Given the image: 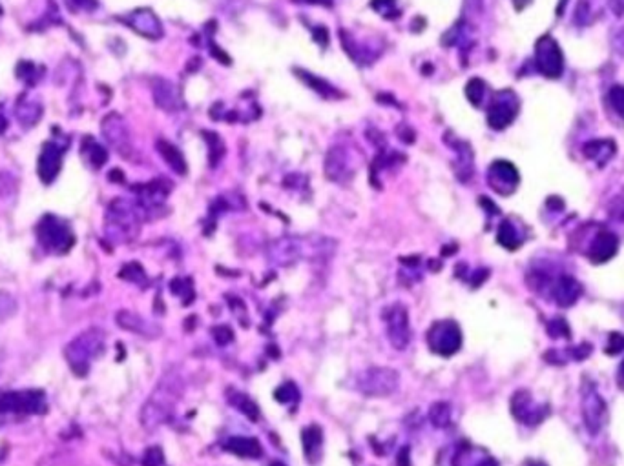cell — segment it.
I'll return each mask as SVG.
<instances>
[{
  "instance_id": "obj_22",
  "label": "cell",
  "mask_w": 624,
  "mask_h": 466,
  "mask_svg": "<svg viewBox=\"0 0 624 466\" xmlns=\"http://www.w3.org/2000/svg\"><path fill=\"white\" fill-rule=\"evenodd\" d=\"M152 93H154L155 104L165 110V112H177L183 108V99L179 95L176 84H172L166 79H155L152 86Z\"/></svg>"
},
{
  "instance_id": "obj_2",
  "label": "cell",
  "mask_w": 624,
  "mask_h": 466,
  "mask_svg": "<svg viewBox=\"0 0 624 466\" xmlns=\"http://www.w3.org/2000/svg\"><path fill=\"white\" fill-rule=\"evenodd\" d=\"M146 219L137 201L113 199L104 215V233L113 244H128L139 237L141 224Z\"/></svg>"
},
{
  "instance_id": "obj_23",
  "label": "cell",
  "mask_w": 624,
  "mask_h": 466,
  "mask_svg": "<svg viewBox=\"0 0 624 466\" xmlns=\"http://www.w3.org/2000/svg\"><path fill=\"white\" fill-rule=\"evenodd\" d=\"M223 448L230 454L240 457H246V459H259L263 456V448L259 445V441L254 437H245V435H234L223 443Z\"/></svg>"
},
{
  "instance_id": "obj_24",
  "label": "cell",
  "mask_w": 624,
  "mask_h": 466,
  "mask_svg": "<svg viewBox=\"0 0 624 466\" xmlns=\"http://www.w3.org/2000/svg\"><path fill=\"white\" fill-rule=\"evenodd\" d=\"M15 113L19 124H21L24 130H32V127L41 121V116H43L44 113V108L43 104H41V101H37V99L21 97L19 102H16Z\"/></svg>"
},
{
  "instance_id": "obj_3",
  "label": "cell",
  "mask_w": 624,
  "mask_h": 466,
  "mask_svg": "<svg viewBox=\"0 0 624 466\" xmlns=\"http://www.w3.org/2000/svg\"><path fill=\"white\" fill-rule=\"evenodd\" d=\"M329 243L331 241L323 237L309 238L285 235V237H277L268 243L267 259L277 266H292L298 260L325 255Z\"/></svg>"
},
{
  "instance_id": "obj_42",
  "label": "cell",
  "mask_w": 624,
  "mask_h": 466,
  "mask_svg": "<svg viewBox=\"0 0 624 466\" xmlns=\"http://www.w3.org/2000/svg\"><path fill=\"white\" fill-rule=\"evenodd\" d=\"M212 335L219 346H227L230 341L234 339V335H232L229 326H216V328L212 330Z\"/></svg>"
},
{
  "instance_id": "obj_7",
  "label": "cell",
  "mask_w": 624,
  "mask_h": 466,
  "mask_svg": "<svg viewBox=\"0 0 624 466\" xmlns=\"http://www.w3.org/2000/svg\"><path fill=\"white\" fill-rule=\"evenodd\" d=\"M427 346L432 354L451 357L462 346V330L454 321H437L427 330Z\"/></svg>"
},
{
  "instance_id": "obj_9",
  "label": "cell",
  "mask_w": 624,
  "mask_h": 466,
  "mask_svg": "<svg viewBox=\"0 0 624 466\" xmlns=\"http://www.w3.org/2000/svg\"><path fill=\"white\" fill-rule=\"evenodd\" d=\"M385 330H387V339L396 350H406L411 341V324H409V313L402 302L389 304L382 312Z\"/></svg>"
},
{
  "instance_id": "obj_43",
  "label": "cell",
  "mask_w": 624,
  "mask_h": 466,
  "mask_svg": "<svg viewBox=\"0 0 624 466\" xmlns=\"http://www.w3.org/2000/svg\"><path fill=\"white\" fill-rule=\"evenodd\" d=\"M163 461H165V459H163L161 448H157V446H154V448H148V452H146V457H144V463H148V465H159V463H163Z\"/></svg>"
},
{
  "instance_id": "obj_34",
  "label": "cell",
  "mask_w": 624,
  "mask_h": 466,
  "mask_svg": "<svg viewBox=\"0 0 624 466\" xmlns=\"http://www.w3.org/2000/svg\"><path fill=\"white\" fill-rule=\"evenodd\" d=\"M606 101L621 119H624V86H612L606 93Z\"/></svg>"
},
{
  "instance_id": "obj_14",
  "label": "cell",
  "mask_w": 624,
  "mask_h": 466,
  "mask_svg": "<svg viewBox=\"0 0 624 466\" xmlns=\"http://www.w3.org/2000/svg\"><path fill=\"white\" fill-rule=\"evenodd\" d=\"M66 149H68V146L60 144L59 140H46L43 144V149L38 155L37 171L44 184H51L59 177Z\"/></svg>"
},
{
  "instance_id": "obj_11",
  "label": "cell",
  "mask_w": 624,
  "mask_h": 466,
  "mask_svg": "<svg viewBox=\"0 0 624 466\" xmlns=\"http://www.w3.org/2000/svg\"><path fill=\"white\" fill-rule=\"evenodd\" d=\"M535 64L539 73L548 79H559L564 71V55L553 37L544 35L535 44Z\"/></svg>"
},
{
  "instance_id": "obj_49",
  "label": "cell",
  "mask_w": 624,
  "mask_h": 466,
  "mask_svg": "<svg viewBox=\"0 0 624 466\" xmlns=\"http://www.w3.org/2000/svg\"><path fill=\"white\" fill-rule=\"evenodd\" d=\"M2 13H4V10H2V5H0V15H2Z\"/></svg>"
},
{
  "instance_id": "obj_37",
  "label": "cell",
  "mask_w": 624,
  "mask_h": 466,
  "mask_svg": "<svg viewBox=\"0 0 624 466\" xmlns=\"http://www.w3.org/2000/svg\"><path fill=\"white\" fill-rule=\"evenodd\" d=\"M465 95L470 99L475 106H481L482 101H484L485 97V82L481 79H473L470 80V84L465 88Z\"/></svg>"
},
{
  "instance_id": "obj_15",
  "label": "cell",
  "mask_w": 624,
  "mask_h": 466,
  "mask_svg": "<svg viewBox=\"0 0 624 466\" xmlns=\"http://www.w3.org/2000/svg\"><path fill=\"white\" fill-rule=\"evenodd\" d=\"M356 168V162L345 146H334L329 149L325 157V175L329 179L345 184L352 179V173Z\"/></svg>"
},
{
  "instance_id": "obj_39",
  "label": "cell",
  "mask_w": 624,
  "mask_h": 466,
  "mask_svg": "<svg viewBox=\"0 0 624 466\" xmlns=\"http://www.w3.org/2000/svg\"><path fill=\"white\" fill-rule=\"evenodd\" d=\"M66 5H68L69 11H73V13H80V11H86V13H90V11L97 10V0H65Z\"/></svg>"
},
{
  "instance_id": "obj_30",
  "label": "cell",
  "mask_w": 624,
  "mask_h": 466,
  "mask_svg": "<svg viewBox=\"0 0 624 466\" xmlns=\"http://www.w3.org/2000/svg\"><path fill=\"white\" fill-rule=\"evenodd\" d=\"M229 403L232 404L235 410H240L241 413H245L251 421H257V419H259V408H257V404L254 403L245 392H238V390L232 392V390H230Z\"/></svg>"
},
{
  "instance_id": "obj_28",
  "label": "cell",
  "mask_w": 624,
  "mask_h": 466,
  "mask_svg": "<svg viewBox=\"0 0 624 466\" xmlns=\"http://www.w3.org/2000/svg\"><path fill=\"white\" fill-rule=\"evenodd\" d=\"M496 241H498V244L504 246L506 249H511V252H515V249H518L520 246H522L524 235L518 232V228L515 226L513 221H509V219H504V221L500 223V226H498V232H496Z\"/></svg>"
},
{
  "instance_id": "obj_1",
  "label": "cell",
  "mask_w": 624,
  "mask_h": 466,
  "mask_svg": "<svg viewBox=\"0 0 624 466\" xmlns=\"http://www.w3.org/2000/svg\"><path fill=\"white\" fill-rule=\"evenodd\" d=\"M185 392V381L177 371H168L152 393L141 410V424L146 430H157L161 424L168 423L176 412L177 401Z\"/></svg>"
},
{
  "instance_id": "obj_40",
  "label": "cell",
  "mask_w": 624,
  "mask_h": 466,
  "mask_svg": "<svg viewBox=\"0 0 624 466\" xmlns=\"http://www.w3.org/2000/svg\"><path fill=\"white\" fill-rule=\"evenodd\" d=\"M604 352H606L608 355H617V354H621V352H624V335L619 334V332L610 334L608 345H606Z\"/></svg>"
},
{
  "instance_id": "obj_6",
  "label": "cell",
  "mask_w": 624,
  "mask_h": 466,
  "mask_svg": "<svg viewBox=\"0 0 624 466\" xmlns=\"http://www.w3.org/2000/svg\"><path fill=\"white\" fill-rule=\"evenodd\" d=\"M400 384V373L387 366H371L356 373L354 388L365 397H387Z\"/></svg>"
},
{
  "instance_id": "obj_4",
  "label": "cell",
  "mask_w": 624,
  "mask_h": 466,
  "mask_svg": "<svg viewBox=\"0 0 624 466\" xmlns=\"http://www.w3.org/2000/svg\"><path fill=\"white\" fill-rule=\"evenodd\" d=\"M104 332L90 328L77 335L65 348L66 360L77 377H84L90 371L91 363L104 352Z\"/></svg>"
},
{
  "instance_id": "obj_26",
  "label": "cell",
  "mask_w": 624,
  "mask_h": 466,
  "mask_svg": "<svg viewBox=\"0 0 624 466\" xmlns=\"http://www.w3.org/2000/svg\"><path fill=\"white\" fill-rule=\"evenodd\" d=\"M301 443H303L305 457L309 463H318L321 459L323 450V432L318 424H310L301 432Z\"/></svg>"
},
{
  "instance_id": "obj_27",
  "label": "cell",
  "mask_w": 624,
  "mask_h": 466,
  "mask_svg": "<svg viewBox=\"0 0 624 466\" xmlns=\"http://www.w3.org/2000/svg\"><path fill=\"white\" fill-rule=\"evenodd\" d=\"M80 157L84 159V162L90 166L91 170H101L102 166L106 164L108 151L91 135H88L80 143Z\"/></svg>"
},
{
  "instance_id": "obj_46",
  "label": "cell",
  "mask_w": 624,
  "mask_h": 466,
  "mask_svg": "<svg viewBox=\"0 0 624 466\" xmlns=\"http://www.w3.org/2000/svg\"><path fill=\"white\" fill-rule=\"evenodd\" d=\"M108 179H110V180H117V182H123L124 177H123V173H121L119 170H112V171H110V177H108Z\"/></svg>"
},
{
  "instance_id": "obj_10",
  "label": "cell",
  "mask_w": 624,
  "mask_h": 466,
  "mask_svg": "<svg viewBox=\"0 0 624 466\" xmlns=\"http://www.w3.org/2000/svg\"><path fill=\"white\" fill-rule=\"evenodd\" d=\"M46 412V395L43 390H15L0 392V413H43Z\"/></svg>"
},
{
  "instance_id": "obj_38",
  "label": "cell",
  "mask_w": 624,
  "mask_h": 466,
  "mask_svg": "<svg viewBox=\"0 0 624 466\" xmlns=\"http://www.w3.org/2000/svg\"><path fill=\"white\" fill-rule=\"evenodd\" d=\"M303 79L307 80V82H309V84L312 86V88H314L316 91H320L321 95L327 97V99H332V97H338V93H336V91H334V88H332V86L327 84V82H323V80L316 79V77H310V75H303Z\"/></svg>"
},
{
  "instance_id": "obj_29",
  "label": "cell",
  "mask_w": 624,
  "mask_h": 466,
  "mask_svg": "<svg viewBox=\"0 0 624 466\" xmlns=\"http://www.w3.org/2000/svg\"><path fill=\"white\" fill-rule=\"evenodd\" d=\"M157 151L161 154V157L165 159V162L170 166L172 170L176 171L179 175L187 173V162H185V157L179 149L174 146V144L166 143V140H157Z\"/></svg>"
},
{
  "instance_id": "obj_41",
  "label": "cell",
  "mask_w": 624,
  "mask_h": 466,
  "mask_svg": "<svg viewBox=\"0 0 624 466\" xmlns=\"http://www.w3.org/2000/svg\"><path fill=\"white\" fill-rule=\"evenodd\" d=\"M548 332H550L551 337H570V326L566 324L564 319H553L550 324H548Z\"/></svg>"
},
{
  "instance_id": "obj_31",
  "label": "cell",
  "mask_w": 624,
  "mask_h": 466,
  "mask_svg": "<svg viewBox=\"0 0 624 466\" xmlns=\"http://www.w3.org/2000/svg\"><path fill=\"white\" fill-rule=\"evenodd\" d=\"M119 277H121L123 281L134 282L137 286H146V284H148L146 271L143 270V266L139 265V262H128L123 270L119 271Z\"/></svg>"
},
{
  "instance_id": "obj_12",
  "label": "cell",
  "mask_w": 624,
  "mask_h": 466,
  "mask_svg": "<svg viewBox=\"0 0 624 466\" xmlns=\"http://www.w3.org/2000/svg\"><path fill=\"white\" fill-rule=\"evenodd\" d=\"M518 110H520V102H518L515 91H496L495 97L491 99L489 108H487V124L496 132L506 130L515 121V116L518 115Z\"/></svg>"
},
{
  "instance_id": "obj_48",
  "label": "cell",
  "mask_w": 624,
  "mask_h": 466,
  "mask_svg": "<svg viewBox=\"0 0 624 466\" xmlns=\"http://www.w3.org/2000/svg\"><path fill=\"white\" fill-rule=\"evenodd\" d=\"M617 379H619V384H621V387L624 388V360H623V363H621L619 371H617Z\"/></svg>"
},
{
  "instance_id": "obj_19",
  "label": "cell",
  "mask_w": 624,
  "mask_h": 466,
  "mask_svg": "<svg viewBox=\"0 0 624 466\" xmlns=\"http://www.w3.org/2000/svg\"><path fill=\"white\" fill-rule=\"evenodd\" d=\"M617 249H619V238H617V235L614 232H610V230H599L593 235L590 246H588L586 255L593 265H604L610 259H614Z\"/></svg>"
},
{
  "instance_id": "obj_45",
  "label": "cell",
  "mask_w": 624,
  "mask_h": 466,
  "mask_svg": "<svg viewBox=\"0 0 624 466\" xmlns=\"http://www.w3.org/2000/svg\"><path fill=\"white\" fill-rule=\"evenodd\" d=\"M614 46H615V49L619 51V53L624 55V29H623V32L617 33V35L614 37Z\"/></svg>"
},
{
  "instance_id": "obj_25",
  "label": "cell",
  "mask_w": 624,
  "mask_h": 466,
  "mask_svg": "<svg viewBox=\"0 0 624 466\" xmlns=\"http://www.w3.org/2000/svg\"><path fill=\"white\" fill-rule=\"evenodd\" d=\"M615 151H617V148H615V143L612 138H599V140L595 138V140H590L582 146V154L593 162H597L599 166L610 162Z\"/></svg>"
},
{
  "instance_id": "obj_35",
  "label": "cell",
  "mask_w": 624,
  "mask_h": 466,
  "mask_svg": "<svg viewBox=\"0 0 624 466\" xmlns=\"http://www.w3.org/2000/svg\"><path fill=\"white\" fill-rule=\"evenodd\" d=\"M274 397H276L281 404H294L299 399V390L294 382L288 381L277 388L276 393H274Z\"/></svg>"
},
{
  "instance_id": "obj_44",
  "label": "cell",
  "mask_w": 624,
  "mask_h": 466,
  "mask_svg": "<svg viewBox=\"0 0 624 466\" xmlns=\"http://www.w3.org/2000/svg\"><path fill=\"white\" fill-rule=\"evenodd\" d=\"M608 5L615 16L624 15V0H608Z\"/></svg>"
},
{
  "instance_id": "obj_47",
  "label": "cell",
  "mask_w": 624,
  "mask_h": 466,
  "mask_svg": "<svg viewBox=\"0 0 624 466\" xmlns=\"http://www.w3.org/2000/svg\"><path fill=\"white\" fill-rule=\"evenodd\" d=\"M8 130V119L2 112H0V133H4Z\"/></svg>"
},
{
  "instance_id": "obj_8",
  "label": "cell",
  "mask_w": 624,
  "mask_h": 466,
  "mask_svg": "<svg viewBox=\"0 0 624 466\" xmlns=\"http://www.w3.org/2000/svg\"><path fill=\"white\" fill-rule=\"evenodd\" d=\"M582 419L592 435H597L608 423V406L592 381H586L582 387Z\"/></svg>"
},
{
  "instance_id": "obj_32",
  "label": "cell",
  "mask_w": 624,
  "mask_h": 466,
  "mask_svg": "<svg viewBox=\"0 0 624 466\" xmlns=\"http://www.w3.org/2000/svg\"><path fill=\"white\" fill-rule=\"evenodd\" d=\"M429 419H431L432 426L446 428L451 423V406L448 403H435L429 408Z\"/></svg>"
},
{
  "instance_id": "obj_21",
  "label": "cell",
  "mask_w": 624,
  "mask_h": 466,
  "mask_svg": "<svg viewBox=\"0 0 624 466\" xmlns=\"http://www.w3.org/2000/svg\"><path fill=\"white\" fill-rule=\"evenodd\" d=\"M115 321H117V324L123 330L141 335V337H146V339H155V337H159L161 335L159 324L152 323L148 319H144L143 315H139V313L135 312H130V310H121V312L117 313Z\"/></svg>"
},
{
  "instance_id": "obj_13",
  "label": "cell",
  "mask_w": 624,
  "mask_h": 466,
  "mask_svg": "<svg viewBox=\"0 0 624 466\" xmlns=\"http://www.w3.org/2000/svg\"><path fill=\"white\" fill-rule=\"evenodd\" d=\"M511 413L518 423L537 426L550 415V406L537 403L528 390H518L511 397Z\"/></svg>"
},
{
  "instance_id": "obj_18",
  "label": "cell",
  "mask_w": 624,
  "mask_h": 466,
  "mask_svg": "<svg viewBox=\"0 0 624 466\" xmlns=\"http://www.w3.org/2000/svg\"><path fill=\"white\" fill-rule=\"evenodd\" d=\"M487 182L496 193L500 195H511L517 190L518 182H520V175L518 170L511 162L507 160H495L487 170Z\"/></svg>"
},
{
  "instance_id": "obj_17",
  "label": "cell",
  "mask_w": 624,
  "mask_h": 466,
  "mask_svg": "<svg viewBox=\"0 0 624 466\" xmlns=\"http://www.w3.org/2000/svg\"><path fill=\"white\" fill-rule=\"evenodd\" d=\"M546 290H550L551 301H555L562 308L573 306L579 301V297L582 295L581 282L577 281L573 275H568V273H559V275L551 277Z\"/></svg>"
},
{
  "instance_id": "obj_5",
  "label": "cell",
  "mask_w": 624,
  "mask_h": 466,
  "mask_svg": "<svg viewBox=\"0 0 624 466\" xmlns=\"http://www.w3.org/2000/svg\"><path fill=\"white\" fill-rule=\"evenodd\" d=\"M38 244L46 252L55 255H65L73 248L75 235L71 232L68 221L57 217V215H44L35 226Z\"/></svg>"
},
{
  "instance_id": "obj_33",
  "label": "cell",
  "mask_w": 624,
  "mask_h": 466,
  "mask_svg": "<svg viewBox=\"0 0 624 466\" xmlns=\"http://www.w3.org/2000/svg\"><path fill=\"white\" fill-rule=\"evenodd\" d=\"M170 290L174 295L181 297L185 304H188V302L194 299V288H192V281H190V279L177 277V279H174V281L170 282Z\"/></svg>"
},
{
  "instance_id": "obj_20",
  "label": "cell",
  "mask_w": 624,
  "mask_h": 466,
  "mask_svg": "<svg viewBox=\"0 0 624 466\" xmlns=\"http://www.w3.org/2000/svg\"><path fill=\"white\" fill-rule=\"evenodd\" d=\"M121 21L130 26L134 29L135 33L139 35H143L146 38H152V40H157V38L163 37V26H161L159 19L155 16V13L152 10H135L132 13L121 19Z\"/></svg>"
},
{
  "instance_id": "obj_16",
  "label": "cell",
  "mask_w": 624,
  "mask_h": 466,
  "mask_svg": "<svg viewBox=\"0 0 624 466\" xmlns=\"http://www.w3.org/2000/svg\"><path fill=\"white\" fill-rule=\"evenodd\" d=\"M101 130L110 146H113L124 157H130V154H132V140H130V130L123 116L117 115V113H110V115L102 119Z\"/></svg>"
},
{
  "instance_id": "obj_36",
  "label": "cell",
  "mask_w": 624,
  "mask_h": 466,
  "mask_svg": "<svg viewBox=\"0 0 624 466\" xmlns=\"http://www.w3.org/2000/svg\"><path fill=\"white\" fill-rule=\"evenodd\" d=\"M16 77L24 80L26 84L33 86L38 79H41V73L37 71V66H35V64L27 62V60H22V62H19V66H16Z\"/></svg>"
}]
</instances>
